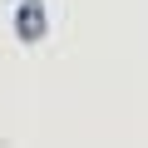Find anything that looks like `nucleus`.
Listing matches in <instances>:
<instances>
[{"instance_id":"f257e3e1","label":"nucleus","mask_w":148,"mask_h":148,"mask_svg":"<svg viewBox=\"0 0 148 148\" xmlns=\"http://www.w3.org/2000/svg\"><path fill=\"white\" fill-rule=\"evenodd\" d=\"M10 25H15V40L20 45H40L49 35V5H45V0H20L15 15H10Z\"/></svg>"}]
</instances>
